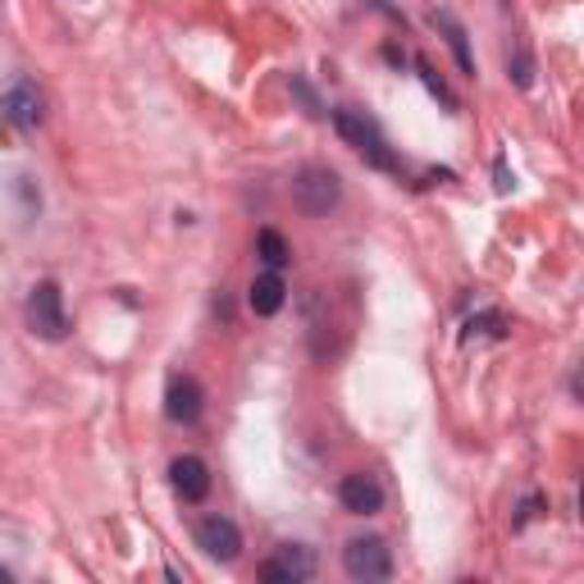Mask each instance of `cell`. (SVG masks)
<instances>
[{
	"label": "cell",
	"instance_id": "obj_1",
	"mask_svg": "<svg viewBox=\"0 0 584 584\" xmlns=\"http://www.w3.org/2000/svg\"><path fill=\"white\" fill-rule=\"evenodd\" d=\"M334 129H338V138L351 146V151H361L366 156V165H374V169H397V156L389 151V142H384V133H379V123L366 115V110H351V106H343V110H334Z\"/></svg>",
	"mask_w": 584,
	"mask_h": 584
},
{
	"label": "cell",
	"instance_id": "obj_2",
	"mask_svg": "<svg viewBox=\"0 0 584 584\" xmlns=\"http://www.w3.org/2000/svg\"><path fill=\"white\" fill-rule=\"evenodd\" d=\"M293 201H297V211L301 215H329L343 201V183H338V174L334 169H324V165H307L293 179Z\"/></svg>",
	"mask_w": 584,
	"mask_h": 584
},
{
	"label": "cell",
	"instance_id": "obj_3",
	"mask_svg": "<svg viewBox=\"0 0 584 584\" xmlns=\"http://www.w3.org/2000/svg\"><path fill=\"white\" fill-rule=\"evenodd\" d=\"M28 329L37 338H46V343H60V338H69V315H64V293H60V284H37L33 293H28Z\"/></svg>",
	"mask_w": 584,
	"mask_h": 584
},
{
	"label": "cell",
	"instance_id": "obj_4",
	"mask_svg": "<svg viewBox=\"0 0 584 584\" xmlns=\"http://www.w3.org/2000/svg\"><path fill=\"white\" fill-rule=\"evenodd\" d=\"M343 571H347L351 580H361V584L389 580V575H393V552H389L384 539H374V535L351 539V544L343 548Z\"/></svg>",
	"mask_w": 584,
	"mask_h": 584
},
{
	"label": "cell",
	"instance_id": "obj_5",
	"mask_svg": "<svg viewBox=\"0 0 584 584\" xmlns=\"http://www.w3.org/2000/svg\"><path fill=\"white\" fill-rule=\"evenodd\" d=\"M41 115H46V96L37 92V83H33V79H19L5 96H0V119H5L10 129H19V133L37 129Z\"/></svg>",
	"mask_w": 584,
	"mask_h": 584
},
{
	"label": "cell",
	"instance_id": "obj_6",
	"mask_svg": "<svg viewBox=\"0 0 584 584\" xmlns=\"http://www.w3.org/2000/svg\"><path fill=\"white\" fill-rule=\"evenodd\" d=\"M315 575V552L301 548V544H284L274 548L265 562H261V580L265 584H301Z\"/></svg>",
	"mask_w": 584,
	"mask_h": 584
},
{
	"label": "cell",
	"instance_id": "obj_7",
	"mask_svg": "<svg viewBox=\"0 0 584 584\" xmlns=\"http://www.w3.org/2000/svg\"><path fill=\"white\" fill-rule=\"evenodd\" d=\"M201 412H206V389H201L192 374H169V384H165V416L174 425H196Z\"/></svg>",
	"mask_w": 584,
	"mask_h": 584
},
{
	"label": "cell",
	"instance_id": "obj_8",
	"mask_svg": "<svg viewBox=\"0 0 584 584\" xmlns=\"http://www.w3.org/2000/svg\"><path fill=\"white\" fill-rule=\"evenodd\" d=\"M196 548L211 557V562H238L242 552V529L228 516H206L196 525Z\"/></svg>",
	"mask_w": 584,
	"mask_h": 584
},
{
	"label": "cell",
	"instance_id": "obj_9",
	"mask_svg": "<svg viewBox=\"0 0 584 584\" xmlns=\"http://www.w3.org/2000/svg\"><path fill=\"white\" fill-rule=\"evenodd\" d=\"M338 502L347 506L351 516H374L379 506H384V485H379L374 475H366V470H351V475H343V485H338Z\"/></svg>",
	"mask_w": 584,
	"mask_h": 584
},
{
	"label": "cell",
	"instance_id": "obj_10",
	"mask_svg": "<svg viewBox=\"0 0 584 584\" xmlns=\"http://www.w3.org/2000/svg\"><path fill=\"white\" fill-rule=\"evenodd\" d=\"M169 485L183 502H206L211 498V466L201 456H179L169 466Z\"/></svg>",
	"mask_w": 584,
	"mask_h": 584
},
{
	"label": "cell",
	"instance_id": "obj_11",
	"mask_svg": "<svg viewBox=\"0 0 584 584\" xmlns=\"http://www.w3.org/2000/svg\"><path fill=\"white\" fill-rule=\"evenodd\" d=\"M284 301H288V284L278 278V270H265V274H257L251 278V293H247V307L257 311V315H278L284 311Z\"/></svg>",
	"mask_w": 584,
	"mask_h": 584
},
{
	"label": "cell",
	"instance_id": "obj_12",
	"mask_svg": "<svg viewBox=\"0 0 584 584\" xmlns=\"http://www.w3.org/2000/svg\"><path fill=\"white\" fill-rule=\"evenodd\" d=\"M257 257H261L270 270H284V265L293 261V247L284 242V234H278V228H261V234H257Z\"/></svg>",
	"mask_w": 584,
	"mask_h": 584
},
{
	"label": "cell",
	"instance_id": "obj_13",
	"mask_svg": "<svg viewBox=\"0 0 584 584\" xmlns=\"http://www.w3.org/2000/svg\"><path fill=\"white\" fill-rule=\"evenodd\" d=\"M434 23L448 33V46H452V56H456V64H462V73L466 79H475V60H470V46H466V33H462V23H456L452 14H434Z\"/></svg>",
	"mask_w": 584,
	"mask_h": 584
},
{
	"label": "cell",
	"instance_id": "obj_14",
	"mask_svg": "<svg viewBox=\"0 0 584 584\" xmlns=\"http://www.w3.org/2000/svg\"><path fill=\"white\" fill-rule=\"evenodd\" d=\"M420 79H425V87H429V92H434V96L443 100V106H448V110H456V96L448 92V83H443V79H439V73H434V69H429L425 60H420Z\"/></svg>",
	"mask_w": 584,
	"mask_h": 584
},
{
	"label": "cell",
	"instance_id": "obj_15",
	"mask_svg": "<svg viewBox=\"0 0 584 584\" xmlns=\"http://www.w3.org/2000/svg\"><path fill=\"white\" fill-rule=\"evenodd\" d=\"M506 188H512V179H506V165L498 160V192H506Z\"/></svg>",
	"mask_w": 584,
	"mask_h": 584
},
{
	"label": "cell",
	"instance_id": "obj_16",
	"mask_svg": "<svg viewBox=\"0 0 584 584\" xmlns=\"http://www.w3.org/2000/svg\"><path fill=\"white\" fill-rule=\"evenodd\" d=\"M0 584H10V571L5 567H0Z\"/></svg>",
	"mask_w": 584,
	"mask_h": 584
}]
</instances>
